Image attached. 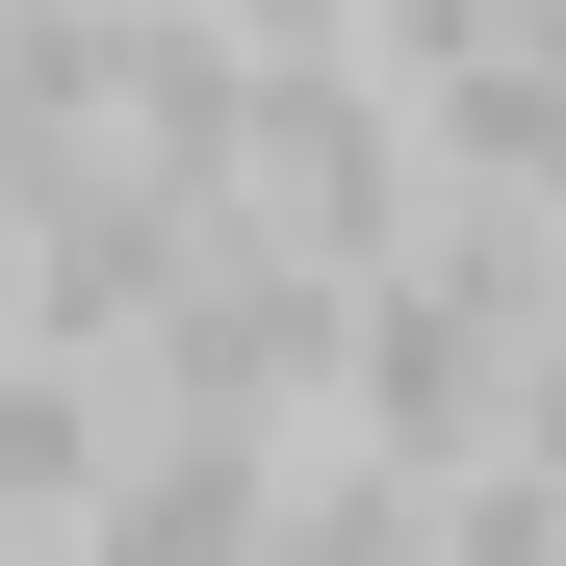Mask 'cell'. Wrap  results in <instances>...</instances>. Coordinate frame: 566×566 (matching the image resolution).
Wrapping results in <instances>:
<instances>
[{
	"instance_id": "cell-1",
	"label": "cell",
	"mask_w": 566,
	"mask_h": 566,
	"mask_svg": "<svg viewBox=\"0 0 566 566\" xmlns=\"http://www.w3.org/2000/svg\"><path fill=\"white\" fill-rule=\"evenodd\" d=\"M129 438H155L129 387H77V360L0 335V541H52V566H77V541H104V490H129Z\"/></svg>"
},
{
	"instance_id": "cell-2",
	"label": "cell",
	"mask_w": 566,
	"mask_h": 566,
	"mask_svg": "<svg viewBox=\"0 0 566 566\" xmlns=\"http://www.w3.org/2000/svg\"><path fill=\"white\" fill-rule=\"evenodd\" d=\"M0 27H52V0H0Z\"/></svg>"
}]
</instances>
